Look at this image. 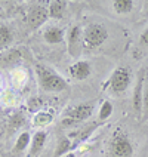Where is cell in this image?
<instances>
[{
	"label": "cell",
	"mask_w": 148,
	"mask_h": 157,
	"mask_svg": "<svg viewBox=\"0 0 148 157\" xmlns=\"http://www.w3.org/2000/svg\"><path fill=\"white\" fill-rule=\"evenodd\" d=\"M108 28L102 22H89L83 27V49L85 52H95L108 40Z\"/></svg>",
	"instance_id": "cell-4"
},
{
	"label": "cell",
	"mask_w": 148,
	"mask_h": 157,
	"mask_svg": "<svg viewBox=\"0 0 148 157\" xmlns=\"http://www.w3.org/2000/svg\"><path fill=\"white\" fill-rule=\"evenodd\" d=\"M5 78H3V76H2V74H0V90H2V89H5Z\"/></svg>",
	"instance_id": "cell-25"
},
{
	"label": "cell",
	"mask_w": 148,
	"mask_h": 157,
	"mask_svg": "<svg viewBox=\"0 0 148 157\" xmlns=\"http://www.w3.org/2000/svg\"><path fill=\"white\" fill-rule=\"evenodd\" d=\"M28 78H30V74L24 67H17L9 71V82L13 90H22L28 85Z\"/></svg>",
	"instance_id": "cell-12"
},
{
	"label": "cell",
	"mask_w": 148,
	"mask_h": 157,
	"mask_svg": "<svg viewBox=\"0 0 148 157\" xmlns=\"http://www.w3.org/2000/svg\"><path fill=\"white\" fill-rule=\"evenodd\" d=\"M68 3L64 2V0H53L49 2L47 5V12H49V18L52 19H61L65 15V10H67Z\"/></svg>",
	"instance_id": "cell-18"
},
{
	"label": "cell",
	"mask_w": 148,
	"mask_h": 157,
	"mask_svg": "<svg viewBox=\"0 0 148 157\" xmlns=\"http://www.w3.org/2000/svg\"><path fill=\"white\" fill-rule=\"evenodd\" d=\"M53 120H55V114L51 110H40L31 117V124L39 131V129H43L46 126L52 124Z\"/></svg>",
	"instance_id": "cell-15"
},
{
	"label": "cell",
	"mask_w": 148,
	"mask_h": 157,
	"mask_svg": "<svg viewBox=\"0 0 148 157\" xmlns=\"http://www.w3.org/2000/svg\"><path fill=\"white\" fill-rule=\"evenodd\" d=\"M148 120V76L144 85V96H142V111H141V122L145 123Z\"/></svg>",
	"instance_id": "cell-22"
},
{
	"label": "cell",
	"mask_w": 148,
	"mask_h": 157,
	"mask_svg": "<svg viewBox=\"0 0 148 157\" xmlns=\"http://www.w3.org/2000/svg\"><path fill=\"white\" fill-rule=\"evenodd\" d=\"M145 78L147 73L145 70H139L136 74V82L132 90V108L133 113L136 114V117L141 120V111H142V96H144V85H145Z\"/></svg>",
	"instance_id": "cell-7"
},
{
	"label": "cell",
	"mask_w": 148,
	"mask_h": 157,
	"mask_svg": "<svg viewBox=\"0 0 148 157\" xmlns=\"http://www.w3.org/2000/svg\"><path fill=\"white\" fill-rule=\"evenodd\" d=\"M19 102L18 94L12 89H2L0 90V107L2 108H13Z\"/></svg>",
	"instance_id": "cell-17"
},
{
	"label": "cell",
	"mask_w": 148,
	"mask_h": 157,
	"mask_svg": "<svg viewBox=\"0 0 148 157\" xmlns=\"http://www.w3.org/2000/svg\"><path fill=\"white\" fill-rule=\"evenodd\" d=\"M42 107H43V101L40 99V98H31V99H28V110L30 111H40L42 110Z\"/></svg>",
	"instance_id": "cell-23"
},
{
	"label": "cell",
	"mask_w": 148,
	"mask_h": 157,
	"mask_svg": "<svg viewBox=\"0 0 148 157\" xmlns=\"http://www.w3.org/2000/svg\"><path fill=\"white\" fill-rule=\"evenodd\" d=\"M49 19V12L47 8H44L42 5H36L28 9V15H27V21H28V27L31 30H37L42 25L46 24V21Z\"/></svg>",
	"instance_id": "cell-8"
},
{
	"label": "cell",
	"mask_w": 148,
	"mask_h": 157,
	"mask_svg": "<svg viewBox=\"0 0 148 157\" xmlns=\"http://www.w3.org/2000/svg\"><path fill=\"white\" fill-rule=\"evenodd\" d=\"M107 157H135L136 145L123 128H116L107 144Z\"/></svg>",
	"instance_id": "cell-2"
},
{
	"label": "cell",
	"mask_w": 148,
	"mask_h": 157,
	"mask_svg": "<svg viewBox=\"0 0 148 157\" xmlns=\"http://www.w3.org/2000/svg\"><path fill=\"white\" fill-rule=\"evenodd\" d=\"M74 151V147H73V140L70 136H61L59 141H58V145L55 148V153H53V157H65L68 153Z\"/></svg>",
	"instance_id": "cell-19"
},
{
	"label": "cell",
	"mask_w": 148,
	"mask_h": 157,
	"mask_svg": "<svg viewBox=\"0 0 148 157\" xmlns=\"http://www.w3.org/2000/svg\"><path fill=\"white\" fill-rule=\"evenodd\" d=\"M67 52L71 58L77 61L83 55V27L80 24H73L67 31Z\"/></svg>",
	"instance_id": "cell-6"
},
{
	"label": "cell",
	"mask_w": 148,
	"mask_h": 157,
	"mask_svg": "<svg viewBox=\"0 0 148 157\" xmlns=\"http://www.w3.org/2000/svg\"><path fill=\"white\" fill-rule=\"evenodd\" d=\"M139 43L144 44V46H148V27L144 28V31L141 33L139 36Z\"/></svg>",
	"instance_id": "cell-24"
},
{
	"label": "cell",
	"mask_w": 148,
	"mask_h": 157,
	"mask_svg": "<svg viewBox=\"0 0 148 157\" xmlns=\"http://www.w3.org/2000/svg\"><path fill=\"white\" fill-rule=\"evenodd\" d=\"M132 78V70L126 65H119L113 70V73L110 74V77L107 78L104 85V89L114 96H122L127 92V89L131 87Z\"/></svg>",
	"instance_id": "cell-3"
},
{
	"label": "cell",
	"mask_w": 148,
	"mask_h": 157,
	"mask_svg": "<svg viewBox=\"0 0 148 157\" xmlns=\"http://www.w3.org/2000/svg\"><path fill=\"white\" fill-rule=\"evenodd\" d=\"M34 74L40 90H43L46 94H61L68 89V82L49 65L36 64Z\"/></svg>",
	"instance_id": "cell-1"
},
{
	"label": "cell",
	"mask_w": 148,
	"mask_h": 157,
	"mask_svg": "<svg viewBox=\"0 0 148 157\" xmlns=\"http://www.w3.org/2000/svg\"><path fill=\"white\" fill-rule=\"evenodd\" d=\"M68 74L73 80L83 82L92 74V64L86 59H77L68 67Z\"/></svg>",
	"instance_id": "cell-9"
},
{
	"label": "cell",
	"mask_w": 148,
	"mask_h": 157,
	"mask_svg": "<svg viewBox=\"0 0 148 157\" xmlns=\"http://www.w3.org/2000/svg\"><path fill=\"white\" fill-rule=\"evenodd\" d=\"M95 111V104L93 102H80V104L68 105L64 108L61 117V124L65 128H73L77 126L78 123L86 122L90 119V116Z\"/></svg>",
	"instance_id": "cell-5"
},
{
	"label": "cell",
	"mask_w": 148,
	"mask_h": 157,
	"mask_svg": "<svg viewBox=\"0 0 148 157\" xmlns=\"http://www.w3.org/2000/svg\"><path fill=\"white\" fill-rule=\"evenodd\" d=\"M108 5H110L111 12H114L119 17L131 15L132 12H135V9L138 6V3L133 0H114V2H110Z\"/></svg>",
	"instance_id": "cell-13"
},
{
	"label": "cell",
	"mask_w": 148,
	"mask_h": 157,
	"mask_svg": "<svg viewBox=\"0 0 148 157\" xmlns=\"http://www.w3.org/2000/svg\"><path fill=\"white\" fill-rule=\"evenodd\" d=\"M13 39H15V36H13L12 28L5 22H0V52L10 48L13 43Z\"/></svg>",
	"instance_id": "cell-16"
},
{
	"label": "cell",
	"mask_w": 148,
	"mask_h": 157,
	"mask_svg": "<svg viewBox=\"0 0 148 157\" xmlns=\"http://www.w3.org/2000/svg\"><path fill=\"white\" fill-rule=\"evenodd\" d=\"M113 113H114L113 102H111L110 99L102 101L101 105H99V108H98V122H101V123L107 122V120L113 116Z\"/></svg>",
	"instance_id": "cell-21"
},
{
	"label": "cell",
	"mask_w": 148,
	"mask_h": 157,
	"mask_svg": "<svg viewBox=\"0 0 148 157\" xmlns=\"http://www.w3.org/2000/svg\"><path fill=\"white\" fill-rule=\"evenodd\" d=\"M30 144H31V135H30V132H21L19 135H18V138L15 140V144H13V153H18V154H21V153H24L25 150H28L30 147Z\"/></svg>",
	"instance_id": "cell-20"
},
{
	"label": "cell",
	"mask_w": 148,
	"mask_h": 157,
	"mask_svg": "<svg viewBox=\"0 0 148 157\" xmlns=\"http://www.w3.org/2000/svg\"><path fill=\"white\" fill-rule=\"evenodd\" d=\"M42 37L47 44H61L65 42V31L56 24H47L42 30Z\"/></svg>",
	"instance_id": "cell-10"
},
{
	"label": "cell",
	"mask_w": 148,
	"mask_h": 157,
	"mask_svg": "<svg viewBox=\"0 0 148 157\" xmlns=\"http://www.w3.org/2000/svg\"><path fill=\"white\" fill-rule=\"evenodd\" d=\"M145 6H148V2H147V3H145Z\"/></svg>",
	"instance_id": "cell-26"
},
{
	"label": "cell",
	"mask_w": 148,
	"mask_h": 157,
	"mask_svg": "<svg viewBox=\"0 0 148 157\" xmlns=\"http://www.w3.org/2000/svg\"><path fill=\"white\" fill-rule=\"evenodd\" d=\"M47 141V132L43 129H39L31 135V144H30V151H28V157H36L37 154L42 153V150L46 145Z\"/></svg>",
	"instance_id": "cell-14"
},
{
	"label": "cell",
	"mask_w": 148,
	"mask_h": 157,
	"mask_svg": "<svg viewBox=\"0 0 148 157\" xmlns=\"http://www.w3.org/2000/svg\"><path fill=\"white\" fill-rule=\"evenodd\" d=\"M22 59V55L19 49H13V48H9L6 51L0 52V68H17L19 67L18 64Z\"/></svg>",
	"instance_id": "cell-11"
}]
</instances>
